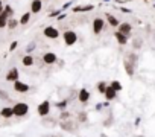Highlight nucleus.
Listing matches in <instances>:
<instances>
[{
	"label": "nucleus",
	"instance_id": "nucleus-1",
	"mask_svg": "<svg viewBox=\"0 0 155 137\" xmlns=\"http://www.w3.org/2000/svg\"><path fill=\"white\" fill-rule=\"evenodd\" d=\"M12 110H14V116L23 117V116H26L29 113V105L26 102H17V104H14Z\"/></svg>",
	"mask_w": 155,
	"mask_h": 137
},
{
	"label": "nucleus",
	"instance_id": "nucleus-2",
	"mask_svg": "<svg viewBox=\"0 0 155 137\" xmlns=\"http://www.w3.org/2000/svg\"><path fill=\"white\" fill-rule=\"evenodd\" d=\"M62 40H64V43H65V46H73V44H76V41H78V34L74 32V31H65L64 34H62Z\"/></svg>",
	"mask_w": 155,
	"mask_h": 137
},
{
	"label": "nucleus",
	"instance_id": "nucleus-3",
	"mask_svg": "<svg viewBox=\"0 0 155 137\" xmlns=\"http://www.w3.org/2000/svg\"><path fill=\"white\" fill-rule=\"evenodd\" d=\"M50 102L49 101H43L38 107H37V113H38V116L40 117H46V116H49L50 114Z\"/></svg>",
	"mask_w": 155,
	"mask_h": 137
},
{
	"label": "nucleus",
	"instance_id": "nucleus-4",
	"mask_svg": "<svg viewBox=\"0 0 155 137\" xmlns=\"http://www.w3.org/2000/svg\"><path fill=\"white\" fill-rule=\"evenodd\" d=\"M91 28H93V34L94 35H99V34H102V31L105 29V20L104 18H94L93 20V25H91Z\"/></svg>",
	"mask_w": 155,
	"mask_h": 137
},
{
	"label": "nucleus",
	"instance_id": "nucleus-5",
	"mask_svg": "<svg viewBox=\"0 0 155 137\" xmlns=\"http://www.w3.org/2000/svg\"><path fill=\"white\" fill-rule=\"evenodd\" d=\"M43 34H44V37L49 38V40H58V38H59V29H56V28H53V26L44 28Z\"/></svg>",
	"mask_w": 155,
	"mask_h": 137
},
{
	"label": "nucleus",
	"instance_id": "nucleus-6",
	"mask_svg": "<svg viewBox=\"0 0 155 137\" xmlns=\"http://www.w3.org/2000/svg\"><path fill=\"white\" fill-rule=\"evenodd\" d=\"M90 98H91V93H90L87 89L78 90V101H79L82 105H87V104L90 102Z\"/></svg>",
	"mask_w": 155,
	"mask_h": 137
},
{
	"label": "nucleus",
	"instance_id": "nucleus-7",
	"mask_svg": "<svg viewBox=\"0 0 155 137\" xmlns=\"http://www.w3.org/2000/svg\"><path fill=\"white\" fill-rule=\"evenodd\" d=\"M43 62H44L46 65H52V64L58 62L56 53H53V52H44V53H43Z\"/></svg>",
	"mask_w": 155,
	"mask_h": 137
},
{
	"label": "nucleus",
	"instance_id": "nucleus-8",
	"mask_svg": "<svg viewBox=\"0 0 155 137\" xmlns=\"http://www.w3.org/2000/svg\"><path fill=\"white\" fill-rule=\"evenodd\" d=\"M18 78H20V72H18L17 67H12L11 70L6 73V76H5V79L8 82H15V81H18Z\"/></svg>",
	"mask_w": 155,
	"mask_h": 137
},
{
	"label": "nucleus",
	"instance_id": "nucleus-9",
	"mask_svg": "<svg viewBox=\"0 0 155 137\" xmlns=\"http://www.w3.org/2000/svg\"><path fill=\"white\" fill-rule=\"evenodd\" d=\"M123 68H125V72H126V75H128L129 78L134 76V73H135V65H134L131 61H128L126 58L123 59Z\"/></svg>",
	"mask_w": 155,
	"mask_h": 137
},
{
	"label": "nucleus",
	"instance_id": "nucleus-10",
	"mask_svg": "<svg viewBox=\"0 0 155 137\" xmlns=\"http://www.w3.org/2000/svg\"><path fill=\"white\" fill-rule=\"evenodd\" d=\"M29 89H31V87H29L26 82L20 81V79L14 82V90H15L17 93H28V92H29Z\"/></svg>",
	"mask_w": 155,
	"mask_h": 137
},
{
	"label": "nucleus",
	"instance_id": "nucleus-11",
	"mask_svg": "<svg viewBox=\"0 0 155 137\" xmlns=\"http://www.w3.org/2000/svg\"><path fill=\"white\" fill-rule=\"evenodd\" d=\"M119 32H122V34H125L126 37H131L132 35V25L131 23H128V22H125V23H120V26H119V29H117Z\"/></svg>",
	"mask_w": 155,
	"mask_h": 137
},
{
	"label": "nucleus",
	"instance_id": "nucleus-12",
	"mask_svg": "<svg viewBox=\"0 0 155 137\" xmlns=\"http://www.w3.org/2000/svg\"><path fill=\"white\" fill-rule=\"evenodd\" d=\"M114 38H116V41H117L120 46H126L128 41H129V37H126L125 34H122V32H119V31L114 32Z\"/></svg>",
	"mask_w": 155,
	"mask_h": 137
},
{
	"label": "nucleus",
	"instance_id": "nucleus-13",
	"mask_svg": "<svg viewBox=\"0 0 155 137\" xmlns=\"http://www.w3.org/2000/svg\"><path fill=\"white\" fill-rule=\"evenodd\" d=\"M41 9H43V0H32L31 2V12L38 14Z\"/></svg>",
	"mask_w": 155,
	"mask_h": 137
},
{
	"label": "nucleus",
	"instance_id": "nucleus-14",
	"mask_svg": "<svg viewBox=\"0 0 155 137\" xmlns=\"http://www.w3.org/2000/svg\"><path fill=\"white\" fill-rule=\"evenodd\" d=\"M105 17H107V22H108V25L111 26V28H119L120 26V20L116 17V15H113V14H105Z\"/></svg>",
	"mask_w": 155,
	"mask_h": 137
},
{
	"label": "nucleus",
	"instance_id": "nucleus-15",
	"mask_svg": "<svg viewBox=\"0 0 155 137\" xmlns=\"http://www.w3.org/2000/svg\"><path fill=\"white\" fill-rule=\"evenodd\" d=\"M0 116H2L3 119H11V117L14 116L12 107H3L2 110H0Z\"/></svg>",
	"mask_w": 155,
	"mask_h": 137
},
{
	"label": "nucleus",
	"instance_id": "nucleus-16",
	"mask_svg": "<svg viewBox=\"0 0 155 137\" xmlns=\"http://www.w3.org/2000/svg\"><path fill=\"white\" fill-rule=\"evenodd\" d=\"M104 96H105V99H107V101H114V99L117 98V92H116L111 85H108V89H107V92H105V95H104Z\"/></svg>",
	"mask_w": 155,
	"mask_h": 137
},
{
	"label": "nucleus",
	"instance_id": "nucleus-17",
	"mask_svg": "<svg viewBox=\"0 0 155 137\" xmlns=\"http://www.w3.org/2000/svg\"><path fill=\"white\" fill-rule=\"evenodd\" d=\"M94 9V5H84V6H74L73 12H90Z\"/></svg>",
	"mask_w": 155,
	"mask_h": 137
},
{
	"label": "nucleus",
	"instance_id": "nucleus-18",
	"mask_svg": "<svg viewBox=\"0 0 155 137\" xmlns=\"http://www.w3.org/2000/svg\"><path fill=\"white\" fill-rule=\"evenodd\" d=\"M9 18H11V15H9L8 12H5V11H3V14L0 15V29L8 28V22H9Z\"/></svg>",
	"mask_w": 155,
	"mask_h": 137
},
{
	"label": "nucleus",
	"instance_id": "nucleus-19",
	"mask_svg": "<svg viewBox=\"0 0 155 137\" xmlns=\"http://www.w3.org/2000/svg\"><path fill=\"white\" fill-rule=\"evenodd\" d=\"M21 62H23L25 67H31V65H34L35 59H34V56H32L31 53H28V55H25V56L21 58Z\"/></svg>",
	"mask_w": 155,
	"mask_h": 137
},
{
	"label": "nucleus",
	"instance_id": "nucleus-20",
	"mask_svg": "<svg viewBox=\"0 0 155 137\" xmlns=\"http://www.w3.org/2000/svg\"><path fill=\"white\" fill-rule=\"evenodd\" d=\"M108 82L107 81H99L97 84H96V90L101 93V95H105V92H107V89H108Z\"/></svg>",
	"mask_w": 155,
	"mask_h": 137
},
{
	"label": "nucleus",
	"instance_id": "nucleus-21",
	"mask_svg": "<svg viewBox=\"0 0 155 137\" xmlns=\"http://www.w3.org/2000/svg\"><path fill=\"white\" fill-rule=\"evenodd\" d=\"M59 125H61V129H64V131H68V132H71V131H73L71 119H70V120H64V122H61Z\"/></svg>",
	"mask_w": 155,
	"mask_h": 137
},
{
	"label": "nucleus",
	"instance_id": "nucleus-22",
	"mask_svg": "<svg viewBox=\"0 0 155 137\" xmlns=\"http://www.w3.org/2000/svg\"><path fill=\"white\" fill-rule=\"evenodd\" d=\"M125 58H126L128 61H131L134 65H137V61H138V56H137V53H134V52H128Z\"/></svg>",
	"mask_w": 155,
	"mask_h": 137
},
{
	"label": "nucleus",
	"instance_id": "nucleus-23",
	"mask_svg": "<svg viewBox=\"0 0 155 137\" xmlns=\"http://www.w3.org/2000/svg\"><path fill=\"white\" fill-rule=\"evenodd\" d=\"M87 120H88V113L87 111L78 113V122H79V123H85Z\"/></svg>",
	"mask_w": 155,
	"mask_h": 137
},
{
	"label": "nucleus",
	"instance_id": "nucleus-24",
	"mask_svg": "<svg viewBox=\"0 0 155 137\" xmlns=\"http://www.w3.org/2000/svg\"><path fill=\"white\" fill-rule=\"evenodd\" d=\"M110 85H111L117 93H120V92L123 90V85H122V82H120V81H111V82H110Z\"/></svg>",
	"mask_w": 155,
	"mask_h": 137
},
{
	"label": "nucleus",
	"instance_id": "nucleus-25",
	"mask_svg": "<svg viewBox=\"0 0 155 137\" xmlns=\"http://www.w3.org/2000/svg\"><path fill=\"white\" fill-rule=\"evenodd\" d=\"M31 15H32V12H25L23 15H21V18H20V25H28L29 23V20H31Z\"/></svg>",
	"mask_w": 155,
	"mask_h": 137
},
{
	"label": "nucleus",
	"instance_id": "nucleus-26",
	"mask_svg": "<svg viewBox=\"0 0 155 137\" xmlns=\"http://www.w3.org/2000/svg\"><path fill=\"white\" fill-rule=\"evenodd\" d=\"M18 25H20V20H17V18H14V17H11L9 22H8V28H9V29H15Z\"/></svg>",
	"mask_w": 155,
	"mask_h": 137
},
{
	"label": "nucleus",
	"instance_id": "nucleus-27",
	"mask_svg": "<svg viewBox=\"0 0 155 137\" xmlns=\"http://www.w3.org/2000/svg\"><path fill=\"white\" fill-rule=\"evenodd\" d=\"M55 107H56L58 110H62V111H64V110L68 107V99H64V101H61V102H56Z\"/></svg>",
	"mask_w": 155,
	"mask_h": 137
},
{
	"label": "nucleus",
	"instance_id": "nucleus-28",
	"mask_svg": "<svg viewBox=\"0 0 155 137\" xmlns=\"http://www.w3.org/2000/svg\"><path fill=\"white\" fill-rule=\"evenodd\" d=\"M70 119H71V114H70L67 110H64V111L59 114V120H61V122H64V120H70Z\"/></svg>",
	"mask_w": 155,
	"mask_h": 137
},
{
	"label": "nucleus",
	"instance_id": "nucleus-29",
	"mask_svg": "<svg viewBox=\"0 0 155 137\" xmlns=\"http://www.w3.org/2000/svg\"><path fill=\"white\" fill-rule=\"evenodd\" d=\"M132 47H134V49H140V47H141V38H135V40L132 41Z\"/></svg>",
	"mask_w": 155,
	"mask_h": 137
},
{
	"label": "nucleus",
	"instance_id": "nucleus-30",
	"mask_svg": "<svg viewBox=\"0 0 155 137\" xmlns=\"http://www.w3.org/2000/svg\"><path fill=\"white\" fill-rule=\"evenodd\" d=\"M5 12H8V14H9L11 17L14 15V9H12V8H11L9 5H5Z\"/></svg>",
	"mask_w": 155,
	"mask_h": 137
},
{
	"label": "nucleus",
	"instance_id": "nucleus-31",
	"mask_svg": "<svg viewBox=\"0 0 155 137\" xmlns=\"http://www.w3.org/2000/svg\"><path fill=\"white\" fill-rule=\"evenodd\" d=\"M34 49H35V43H31V44H29V46L26 47V53H31V52H32Z\"/></svg>",
	"mask_w": 155,
	"mask_h": 137
},
{
	"label": "nucleus",
	"instance_id": "nucleus-32",
	"mask_svg": "<svg viewBox=\"0 0 155 137\" xmlns=\"http://www.w3.org/2000/svg\"><path fill=\"white\" fill-rule=\"evenodd\" d=\"M17 46H18V41H12L11 43V46H9V50L12 52V50H15L17 49Z\"/></svg>",
	"mask_w": 155,
	"mask_h": 137
},
{
	"label": "nucleus",
	"instance_id": "nucleus-33",
	"mask_svg": "<svg viewBox=\"0 0 155 137\" xmlns=\"http://www.w3.org/2000/svg\"><path fill=\"white\" fill-rule=\"evenodd\" d=\"M73 5V2H67V3H64L62 5V8H61V11H64V9H67V8H70Z\"/></svg>",
	"mask_w": 155,
	"mask_h": 137
},
{
	"label": "nucleus",
	"instance_id": "nucleus-34",
	"mask_svg": "<svg viewBox=\"0 0 155 137\" xmlns=\"http://www.w3.org/2000/svg\"><path fill=\"white\" fill-rule=\"evenodd\" d=\"M59 14H61V9H56V11H53L49 17H50V18H53V17H56V15H59Z\"/></svg>",
	"mask_w": 155,
	"mask_h": 137
},
{
	"label": "nucleus",
	"instance_id": "nucleus-35",
	"mask_svg": "<svg viewBox=\"0 0 155 137\" xmlns=\"http://www.w3.org/2000/svg\"><path fill=\"white\" fill-rule=\"evenodd\" d=\"M0 98H2V99H8L9 96H8V93H5V92L0 90Z\"/></svg>",
	"mask_w": 155,
	"mask_h": 137
},
{
	"label": "nucleus",
	"instance_id": "nucleus-36",
	"mask_svg": "<svg viewBox=\"0 0 155 137\" xmlns=\"http://www.w3.org/2000/svg\"><path fill=\"white\" fill-rule=\"evenodd\" d=\"M104 108V104H96V107H94V110H97V111H101Z\"/></svg>",
	"mask_w": 155,
	"mask_h": 137
},
{
	"label": "nucleus",
	"instance_id": "nucleus-37",
	"mask_svg": "<svg viewBox=\"0 0 155 137\" xmlns=\"http://www.w3.org/2000/svg\"><path fill=\"white\" fill-rule=\"evenodd\" d=\"M67 17V14H59V17H58V20H64Z\"/></svg>",
	"mask_w": 155,
	"mask_h": 137
},
{
	"label": "nucleus",
	"instance_id": "nucleus-38",
	"mask_svg": "<svg viewBox=\"0 0 155 137\" xmlns=\"http://www.w3.org/2000/svg\"><path fill=\"white\" fill-rule=\"evenodd\" d=\"M120 11H123V12H128V14H129V12H132L131 9H126V8H120Z\"/></svg>",
	"mask_w": 155,
	"mask_h": 137
},
{
	"label": "nucleus",
	"instance_id": "nucleus-39",
	"mask_svg": "<svg viewBox=\"0 0 155 137\" xmlns=\"http://www.w3.org/2000/svg\"><path fill=\"white\" fill-rule=\"evenodd\" d=\"M3 8V5H2V0H0V9H2Z\"/></svg>",
	"mask_w": 155,
	"mask_h": 137
},
{
	"label": "nucleus",
	"instance_id": "nucleus-40",
	"mask_svg": "<svg viewBox=\"0 0 155 137\" xmlns=\"http://www.w3.org/2000/svg\"><path fill=\"white\" fill-rule=\"evenodd\" d=\"M125 2H132V0H125Z\"/></svg>",
	"mask_w": 155,
	"mask_h": 137
},
{
	"label": "nucleus",
	"instance_id": "nucleus-41",
	"mask_svg": "<svg viewBox=\"0 0 155 137\" xmlns=\"http://www.w3.org/2000/svg\"><path fill=\"white\" fill-rule=\"evenodd\" d=\"M104 2H110V0H104Z\"/></svg>",
	"mask_w": 155,
	"mask_h": 137
}]
</instances>
